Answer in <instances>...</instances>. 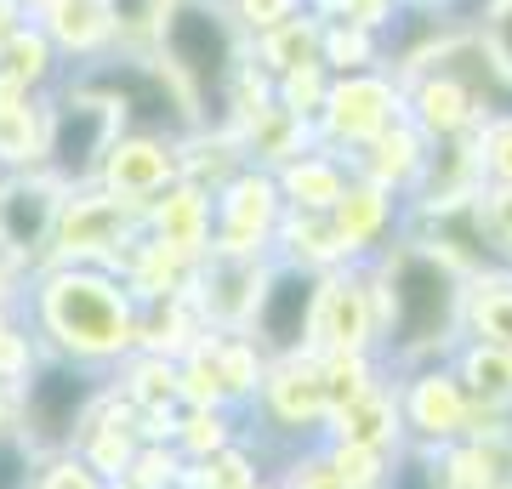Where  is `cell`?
<instances>
[{
    "label": "cell",
    "instance_id": "cell-10",
    "mask_svg": "<svg viewBox=\"0 0 512 489\" xmlns=\"http://www.w3.org/2000/svg\"><path fill=\"white\" fill-rule=\"evenodd\" d=\"M274 182H279L285 211H296V217H330L336 200L348 194V182H353V160L336 154V148H325V143H308L302 154H291V160L279 165Z\"/></svg>",
    "mask_w": 512,
    "mask_h": 489
},
{
    "label": "cell",
    "instance_id": "cell-11",
    "mask_svg": "<svg viewBox=\"0 0 512 489\" xmlns=\"http://www.w3.org/2000/svg\"><path fill=\"white\" fill-rule=\"evenodd\" d=\"M103 165H109L114 200H154V194H165V182H177L183 148H177V137H160V131H131V137H114Z\"/></svg>",
    "mask_w": 512,
    "mask_h": 489
},
{
    "label": "cell",
    "instance_id": "cell-9",
    "mask_svg": "<svg viewBox=\"0 0 512 489\" xmlns=\"http://www.w3.org/2000/svg\"><path fill=\"white\" fill-rule=\"evenodd\" d=\"M52 325L74 342V353H114V347L131 342V325H126V296L103 279H63L52 290Z\"/></svg>",
    "mask_w": 512,
    "mask_h": 489
},
{
    "label": "cell",
    "instance_id": "cell-24",
    "mask_svg": "<svg viewBox=\"0 0 512 489\" xmlns=\"http://www.w3.org/2000/svg\"><path fill=\"white\" fill-rule=\"evenodd\" d=\"M427 6H444V12H461V0H427Z\"/></svg>",
    "mask_w": 512,
    "mask_h": 489
},
{
    "label": "cell",
    "instance_id": "cell-16",
    "mask_svg": "<svg viewBox=\"0 0 512 489\" xmlns=\"http://www.w3.org/2000/svg\"><path fill=\"white\" fill-rule=\"evenodd\" d=\"M467 336L512 347V268L467 279Z\"/></svg>",
    "mask_w": 512,
    "mask_h": 489
},
{
    "label": "cell",
    "instance_id": "cell-8",
    "mask_svg": "<svg viewBox=\"0 0 512 489\" xmlns=\"http://www.w3.org/2000/svg\"><path fill=\"white\" fill-rule=\"evenodd\" d=\"M404 228H410V200L365 177H353L348 194L330 211V234H336L342 262H376L393 239H404Z\"/></svg>",
    "mask_w": 512,
    "mask_h": 489
},
{
    "label": "cell",
    "instance_id": "cell-7",
    "mask_svg": "<svg viewBox=\"0 0 512 489\" xmlns=\"http://www.w3.org/2000/svg\"><path fill=\"white\" fill-rule=\"evenodd\" d=\"M313 353H382V296L370 262H342L319 279Z\"/></svg>",
    "mask_w": 512,
    "mask_h": 489
},
{
    "label": "cell",
    "instance_id": "cell-3",
    "mask_svg": "<svg viewBox=\"0 0 512 489\" xmlns=\"http://www.w3.org/2000/svg\"><path fill=\"white\" fill-rule=\"evenodd\" d=\"M387 376H393V399H399V421H404V444L410 450L439 455L478 433V404L450 359L399 364Z\"/></svg>",
    "mask_w": 512,
    "mask_h": 489
},
{
    "label": "cell",
    "instance_id": "cell-1",
    "mask_svg": "<svg viewBox=\"0 0 512 489\" xmlns=\"http://www.w3.org/2000/svg\"><path fill=\"white\" fill-rule=\"evenodd\" d=\"M376 296H382V364L450 359L467 336V273L421 245L416 234L393 239L376 262Z\"/></svg>",
    "mask_w": 512,
    "mask_h": 489
},
{
    "label": "cell",
    "instance_id": "cell-2",
    "mask_svg": "<svg viewBox=\"0 0 512 489\" xmlns=\"http://www.w3.org/2000/svg\"><path fill=\"white\" fill-rule=\"evenodd\" d=\"M245 29L228 0H171L160 18V69L183 91L194 126H234V80L245 69Z\"/></svg>",
    "mask_w": 512,
    "mask_h": 489
},
{
    "label": "cell",
    "instance_id": "cell-19",
    "mask_svg": "<svg viewBox=\"0 0 512 489\" xmlns=\"http://www.w3.org/2000/svg\"><path fill=\"white\" fill-rule=\"evenodd\" d=\"M279 484L285 489H359L348 472L336 467V455H330L325 438H319V444H302V450H291V455H279Z\"/></svg>",
    "mask_w": 512,
    "mask_h": 489
},
{
    "label": "cell",
    "instance_id": "cell-5",
    "mask_svg": "<svg viewBox=\"0 0 512 489\" xmlns=\"http://www.w3.org/2000/svg\"><path fill=\"white\" fill-rule=\"evenodd\" d=\"M256 416H262V444H274L285 433L279 455L319 444L330 433V399H325V376H319V353H296V359L268 364V376L256 387Z\"/></svg>",
    "mask_w": 512,
    "mask_h": 489
},
{
    "label": "cell",
    "instance_id": "cell-25",
    "mask_svg": "<svg viewBox=\"0 0 512 489\" xmlns=\"http://www.w3.org/2000/svg\"><path fill=\"white\" fill-rule=\"evenodd\" d=\"M507 489H512V484H507Z\"/></svg>",
    "mask_w": 512,
    "mask_h": 489
},
{
    "label": "cell",
    "instance_id": "cell-14",
    "mask_svg": "<svg viewBox=\"0 0 512 489\" xmlns=\"http://www.w3.org/2000/svg\"><path fill=\"white\" fill-rule=\"evenodd\" d=\"M450 364H456V376L467 381V393H473V404H478V427H490V421L512 404V347L461 336Z\"/></svg>",
    "mask_w": 512,
    "mask_h": 489
},
{
    "label": "cell",
    "instance_id": "cell-20",
    "mask_svg": "<svg viewBox=\"0 0 512 489\" xmlns=\"http://www.w3.org/2000/svg\"><path fill=\"white\" fill-rule=\"evenodd\" d=\"M376 489H439V461H433L427 450H410V444H404Z\"/></svg>",
    "mask_w": 512,
    "mask_h": 489
},
{
    "label": "cell",
    "instance_id": "cell-18",
    "mask_svg": "<svg viewBox=\"0 0 512 489\" xmlns=\"http://www.w3.org/2000/svg\"><path fill=\"white\" fill-rule=\"evenodd\" d=\"M473 154H478V182L484 194H512V109L490 114L473 131Z\"/></svg>",
    "mask_w": 512,
    "mask_h": 489
},
{
    "label": "cell",
    "instance_id": "cell-21",
    "mask_svg": "<svg viewBox=\"0 0 512 489\" xmlns=\"http://www.w3.org/2000/svg\"><path fill=\"white\" fill-rule=\"evenodd\" d=\"M478 35L495 52V63L512 74V0H495L490 12H484V23H478Z\"/></svg>",
    "mask_w": 512,
    "mask_h": 489
},
{
    "label": "cell",
    "instance_id": "cell-6",
    "mask_svg": "<svg viewBox=\"0 0 512 489\" xmlns=\"http://www.w3.org/2000/svg\"><path fill=\"white\" fill-rule=\"evenodd\" d=\"M319 279L325 273L302 268V262H268V279H262V296H256V313L245 336L262 359H296V353H313V308H319Z\"/></svg>",
    "mask_w": 512,
    "mask_h": 489
},
{
    "label": "cell",
    "instance_id": "cell-15",
    "mask_svg": "<svg viewBox=\"0 0 512 489\" xmlns=\"http://www.w3.org/2000/svg\"><path fill=\"white\" fill-rule=\"evenodd\" d=\"M319 40H325V18L308 6V12H296L291 23H279V29H268V35H256L251 57L279 80V74L302 69V63H319Z\"/></svg>",
    "mask_w": 512,
    "mask_h": 489
},
{
    "label": "cell",
    "instance_id": "cell-17",
    "mask_svg": "<svg viewBox=\"0 0 512 489\" xmlns=\"http://www.w3.org/2000/svg\"><path fill=\"white\" fill-rule=\"evenodd\" d=\"M319 63H325L330 74H365V69H382V35H376V29H365V23L325 18Z\"/></svg>",
    "mask_w": 512,
    "mask_h": 489
},
{
    "label": "cell",
    "instance_id": "cell-13",
    "mask_svg": "<svg viewBox=\"0 0 512 489\" xmlns=\"http://www.w3.org/2000/svg\"><path fill=\"white\" fill-rule=\"evenodd\" d=\"M427 154H433V143H427L410 120H399V126L382 131V137L353 160V177L382 182V188H393V194L410 200V194H416V182H421V171H427Z\"/></svg>",
    "mask_w": 512,
    "mask_h": 489
},
{
    "label": "cell",
    "instance_id": "cell-4",
    "mask_svg": "<svg viewBox=\"0 0 512 489\" xmlns=\"http://www.w3.org/2000/svg\"><path fill=\"white\" fill-rule=\"evenodd\" d=\"M404 120V80L393 69H365V74H336L319 120H313V143L336 148L359 160L382 131Z\"/></svg>",
    "mask_w": 512,
    "mask_h": 489
},
{
    "label": "cell",
    "instance_id": "cell-22",
    "mask_svg": "<svg viewBox=\"0 0 512 489\" xmlns=\"http://www.w3.org/2000/svg\"><path fill=\"white\" fill-rule=\"evenodd\" d=\"M490 6H495V0H461V12H456V18L467 23V29H478V23H484V12H490Z\"/></svg>",
    "mask_w": 512,
    "mask_h": 489
},
{
    "label": "cell",
    "instance_id": "cell-12",
    "mask_svg": "<svg viewBox=\"0 0 512 489\" xmlns=\"http://www.w3.org/2000/svg\"><path fill=\"white\" fill-rule=\"evenodd\" d=\"M330 444H353V450H376V455H399L404 450V421H399V399H393V376L365 393L359 404L330 416Z\"/></svg>",
    "mask_w": 512,
    "mask_h": 489
},
{
    "label": "cell",
    "instance_id": "cell-23",
    "mask_svg": "<svg viewBox=\"0 0 512 489\" xmlns=\"http://www.w3.org/2000/svg\"><path fill=\"white\" fill-rule=\"evenodd\" d=\"M251 489H285V484H279V478H256Z\"/></svg>",
    "mask_w": 512,
    "mask_h": 489
}]
</instances>
